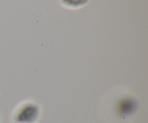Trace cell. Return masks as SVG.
Returning a JSON list of instances; mask_svg holds the SVG:
<instances>
[{
	"label": "cell",
	"mask_w": 148,
	"mask_h": 123,
	"mask_svg": "<svg viewBox=\"0 0 148 123\" xmlns=\"http://www.w3.org/2000/svg\"><path fill=\"white\" fill-rule=\"evenodd\" d=\"M88 0H62V2L66 7L71 8H78L85 5Z\"/></svg>",
	"instance_id": "3"
},
{
	"label": "cell",
	"mask_w": 148,
	"mask_h": 123,
	"mask_svg": "<svg viewBox=\"0 0 148 123\" xmlns=\"http://www.w3.org/2000/svg\"><path fill=\"white\" fill-rule=\"evenodd\" d=\"M135 108V103L130 99H124L119 104V110L122 115H128L130 114Z\"/></svg>",
	"instance_id": "2"
},
{
	"label": "cell",
	"mask_w": 148,
	"mask_h": 123,
	"mask_svg": "<svg viewBox=\"0 0 148 123\" xmlns=\"http://www.w3.org/2000/svg\"><path fill=\"white\" fill-rule=\"evenodd\" d=\"M38 116V108L34 105H25L17 116V122L19 123H33Z\"/></svg>",
	"instance_id": "1"
}]
</instances>
